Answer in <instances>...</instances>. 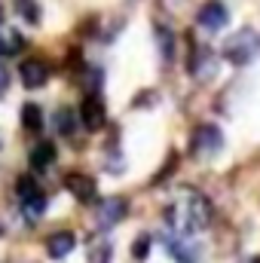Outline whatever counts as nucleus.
<instances>
[{
    "instance_id": "f257e3e1",
    "label": "nucleus",
    "mask_w": 260,
    "mask_h": 263,
    "mask_svg": "<svg viewBox=\"0 0 260 263\" xmlns=\"http://www.w3.org/2000/svg\"><path fill=\"white\" fill-rule=\"evenodd\" d=\"M165 223L172 227V233H196V230H205L211 223V205L208 199L196 190H184L181 196L175 199L169 208H165Z\"/></svg>"
},
{
    "instance_id": "f03ea898",
    "label": "nucleus",
    "mask_w": 260,
    "mask_h": 263,
    "mask_svg": "<svg viewBox=\"0 0 260 263\" xmlns=\"http://www.w3.org/2000/svg\"><path fill=\"white\" fill-rule=\"evenodd\" d=\"M257 55H260V34L254 28H242V31H236V34L224 43V59L236 67L251 65Z\"/></svg>"
},
{
    "instance_id": "7ed1b4c3",
    "label": "nucleus",
    "mask_w": 260,
    "mask_h": 263,
    "mask_svg": "<svg viewBox=\"0 0 260 263\" xmlns=\"http://www.w3.org/2000/svg\"><path fill=\"white\" fill-rule=\"evenodd\" d=\"M126 211H129L126 199H120V196L101 199L98 208H95V223H98V230H110V227H117V223L126 217Z\"/></svg>"
},
{
    "instance_id": "20e7f679",
    "label": "nucleus",
    "mask_w": 260,
    "mask_h": 263,
    "mask_svg": "<svg viewBox=\"0 0 260 263\" xmlns=\"http://www.w3.org/2000/svg\"><path fill=\"white\" fill-rule=\"evenodd\" d=\"M65 190L73 199L86 202V205H89V202H98V184H95V178H89V175H83V172L65 175Z\"/></svg>"
},
{
    "instance_id": "39448f33",
    "label": "nucleus",
    "mask_w": 260,
    "mask_h": 263,
    "mask_svg": "<svg viewBox=\"0 0 260 263\" xmlns=\"http://www.w3.org/2000/svg\"><path fill=\"white\" fill-rule=\"evenodd\" d=\"M80 123L86 126L89 132H98L104 129V123H107V110H104V101L98 98V95H86L83 98V104H80Z\"/></svg>"
},
{
    "instance_id": "423d86ee",
    "label": "nucleus",
    "mask_w": 260,
    "mask_h": 263,
    "mask_svg": "<svg viewBox=\"0 0 260 263\" xmlns=\"http://www.w3.org/2000/svg\"><path fill=\"white\" fill-rule=\"evenodd\" d=\"M196 22H199L205 31H220V28H227V22H230V9H227L220 0H208V3L196 12Z\"/></svg>"
},
{
    "instance_id": "0eeeda50",
    "label": "nucleus",
    "mask_w": 260,
    "mask_h": 263,
    "mask_svg": "<svg viewBox=\"0 0 260 263\" xmlns=\"http://www.w3.org/2000/svg\"><path fill=\"white\" fill-rule=\"evenodd\" d=\"M220 144H224V135H220L217 126H199L193 132V144L190 147H193V153H199V156H208V153H217Z\"/></svg>"
},
{
    "instance_id": "6e6552de",
    "label": "nucleus",
    "mask_w": 260,
    "mask_h": 263,
    "mask_svg": "<svg viewBox=\"0 0 260 263\" xmlns=\"http://www.w3.org/2000/svg\"><path fill=\"white\" fill-rule=\"evenodd\" d=\"M18 73H22L25 89H40V86H46V80H49V65H46L43 59H25L22 67H18Z\"/></svg>"
},
{
    "instance_id": "1a4fd4ad",
    "label": "nucleus",
    "mask_w": 260,
    "mask_h": 263,
    "mask_svg": "<svg viewBox=\"0 0 260 263\" xmlns=\"http://www.w3.org/2000/svg\"><path fill=\"white\" fill-rule=\"evenodd\" d=\"M73 245H77V236H73L70 230H59V233H52V236L46 239V254H49L52 260H62V257H67V254L73 251Z\"/></svg>"
},
{
    "instance_id": "9d476101",
    "label": "nucleus",
    "mask_w": 260,
    "mask_h": 263,
    "mask_svg": "<svg viewBox=\"0 0 260 263\" xmlns=\"http://www.w3.org/2000/svg\"><path fill=\"white\" fill-rule=\"evenodd\" d=\"M165 248L172 251V257L178 263H196L199 257V251H196L193 242H187L181 233H172V236H165Z\"/></svg>"
},
{
    "instance_id": "9b49d317",
    "label": "nucleus",
    "mask_w": 260,
    "mask_h": 263,
    "mask_svg": "<svg viewBox=\"0 0 260 263\" xmlns=\"http://www.w3.org/2000/svg\"><path fill=\"white\" fill-rule=\"evenodd\" d=\"M52 162H55V144L40 141V144L31 150V168H34V172H43V168H49Z\"/></svg>"
},
{
    "instance_id": "f8f14e48",
    "label": "nucleus",
    "mask_w": 260,
    "mask_h": 263,
    "mask_svg": "<svg viewBox=\"0 0 260 263\" xmlns=\"http://www.w3.org/2000/svg\"><path fill=\"white\" fill-rule=\"evenodd\" d=\"M22 46H25V37L15 28L0 25V55H15V52H22Z\"/></svg>"
},
{
    "instance_id": "ddd939ff",
    "label": "nucleus",
    "mask_w": 260,
    "mask_h": 263,
    "mask_svg": "<svg viewBox=\"0 0 260 263\" xmlns=\"http://www.w3.org/2000/svg\"><path fill=\"white\" fill-rule=\"evenodd\" d=\"M211 65H214V55H211L208 49L196 46L193 55H190V73H196V77H205V73L211 70Z\"/></svg>"
},
{
    "instance_id": "4468645a",
    "label": "nucleus",
    "mask_w": 260,
    "mask_h": 263,
    "mask_svg": "<svg viewBox=\"0 0 260 263\" xmlns=\"http://www.w3.org/2000/svg\"><path fill=\"white\" fill-rule=\"evenodd\" d=\"M77 120H80V117H77L70 107H59V110H55V132L65 135V138H70V135L77 132Z\"/></svg>"
},
{
    "instance_id": "2eb2a0df",
    "label": "nucleus",
    "mask_w": 260,
    "mask_h": 263,
    "mask_svg": "<svg viewBox=\"0 0 260 263\" xmlns=\"http://www.w3.org/2000/svg\"><path fill=\"white\" fill-rule=\"evenodd\" d=\"M22 126H25L28 132H40L43 129V110H40L37 104L28 101V104L22 107Z\"/></svg>"
},
{
    "instance_id": "dca6fc26",
    "label": "nucleus",
    "mask_w": 260,
    "mask_h": 263,
    "mask_svg": "<svg viewBox=\"0 0 260 263\" xmlns=\"http://www.w3.org/2000/svg\"><path fill=\"white\" fill-rule=\"evenodd\" d=\"M15 12L28 25H40V3L37 0H15Z\"/></svg>"
},
{
    "instance_id": "f3484780",
    "label": "nucleus",
    "mask_w": 260,
    "mask_h": 263,
    "mask_svg": "<svg viewBox=\"0 0 260 263\" xmlns=\"http://www.w3.org/2000/svg\"><path fill=\"white\" fill-rule=\"evenodd\" d=\"M22 211H25V217H28V220H40V214L46 211V196H43V193H37V196L25 199V202H22Z\"/></svg>"
},
{
    "instance_id": "a211bd4d",
    "label": "nucleus",
    "mask_w": 260,
    "mask_h": 263,
    "mask_svg": "<svg viewBox=\"0 0 260 263\" xmlns=\"http://www.w3.org/2000/svg\"><path fill=\"white\" fill-rule=\"evenodd\" d=\"M110 242L107 239H95L89 248V263H110Z\"/></svg>"
},
{
    "instance_id": "6ab92c4d",
    "label": "nucleus",
    "mask_w": 260,
    "mask_h": 263,
    "mask_svg": "<svg viewBox=\"0 0 260 263\" xmlns=\"http://www.w3.org/2000/svg\"><path fill=\"white\" fill-rule=\"evenodd\" d=\"M15 193H18V199L25 202V199L37 196V193H40V187H37V181H34L31 175H22V178L15 181Z\"/></svg>"
},
{
    "instance_id": "aec40b11",
    "label": "nucleus",
    "mask_w": 260,
    "mask_h": 263,
    "mask_svg": "<svg viewBox=\"0 0 260 263\" xmlns=\"http://www.w3.org/2000/svg\"><path fill=\"white\" fill-rule=\"evenodd\" d=\"M156 37H159V52H162V59L172 62V59H175V37H172V31L156 28Z\"/></svg>"
},
{
    "instance_id": "412c9836",
    "label": "nucleus",
    "mask_w": 260,
    "mask_h": 263,
    "mask_svg": "<svg viewBox=\"0 0 260 263\" xmlns=\"http://www.w3.org/2000/svg\"><path fill=\"white\" fill-rule=\"evenodd\" d=\"M147 254H150V236H138L135 245H132V257L135 260H144Z\"/></svg>"
},
{
    "instance_id": "4be33fe9",
    "label": "nucleus",
    "mask_w": 260,
    "mask_h": 263,
    "mask_svg": "<svg viewBox=\"0 0 260 263\" xmlns=\"http://www.w3.org/2000/svg\"><path fill=\"white\" fill-rule=\"evenodd\" d=\"M6 86H9V70H6V65L0 62V95L6 92Z\"/></svg>"
},
{
    "instance_id": "5701e85b",
    "label": "nucleus",
    "mask_w": 260,
    "mask_h": 263,
    "mask_svg": "<svg viewBox=\"0 0 260 263\" xmlns=\"http://www.w3.org/2000/svg\"><path fill=\"white\" fill-rule=\"evenodd\" d=\"M239 263H260V257H248V260H239Z\"/></svg>"
},
{
    "instance_id": "b1692460",
    "label": "nucleus",
    "mask_w": 260,
    "mask_h": 263,
    "mask_svg": "<svg viewBox=\"0 0 260 263\" xmlns=\"http://www.w3.org/2000/svg\"><path fill=\"white\" fill-rule=\"evenodd\" d=\"M165 3H169V6H178V3H181V0H165Z\"/></svg>"
},
{
    "instance_id": "393cba45",
    "label": "nucleus",
    "mask_w": 260,
    "mask_h": 263,
    "mask_svg": "<svg viewBox=\"0 0 260 263\" xmlns=\"http://www.w3.org/2000/svg\"><path fill=\"white\" fill-rule=\"evenodd\" d=\"M0 22H3V12H0Z\"/></svg>"
}]
</instances>
